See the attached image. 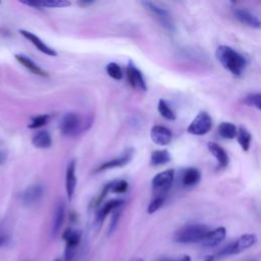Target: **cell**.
Returning a JSON list of instances; mask_svg holds the SVG:
<instances>
[{"mask_svg":"<svg viewBox=\"0 0 261 261\" xmlns=\"http://www.w3.org/2000/svg\"><path fill=\"white\" fill-rule=\"evenodd\" d=\"M215 56L219 63L236 76H240L247 66L246 58L229 46H219L216 49Z\"/></svg>","mask_w":261,"mask_h":261,"instance_id":"6da1fadb","label":"cell"},{"mask_svg":"<svg viewBox=\"0 0 261 261\" xmlns=\"http://www.w3.org/2000/svg\"><path fill=\"white\" fill-rule=\"evenodd\" d=\"M209 228L204 224H189L179 228L174 234V242L179 244H195L202 242Z\"/></svg>","mask_w":261,"mask_h":261,"instance_id":"7a4b0ae2","label":"cell"},{"mask_svg":"<svg viewBox=\"0 0 261 261\" xmlns=\"http://www.w3.org/2000/svg\"><path fill=\"white\" fill-rule=\"evenodd\" d=\"M257 242V237L254 233H246L241 236L238 240L229 243L225 247H223L219 252L218 255L221 257L230 256L234 254H239L248 248L255 245Z\"/></svg>","mask_w":261,"mask_h":261,"instance_id":"3957f363","label":"cell"},{"mask_svg":"<svg viewBox=\"0 0 261 261\" xmlns=\"http://www.w3.org/2000/svg\"><path fill=\"white\" fill-rule=\"evenodd\" d=\"M142 4L156 17L162 27H164L168 32H174V23L172 21V17L165 8L150 1H144Z\"/></svg>","mask_w":261,"mask_h":261,"instance_id":"277c9868","label":"cell"},{"mask_svg":"<svg viewBox=\"0 0 261 261\" xmlns=\"http://www.w3.org/2000/svg\"><path fill=\"white\" fill-rule=\"evenodd\" d=\"M212 124L213 122H212L211 116L207 112L201 111L190 123L187 130L192 135L203 136L209 133V130L212 127Z\"/></svg>","mask_w":261,"mask_h":261,"instance_id":"5b68a950","label":"cell"},{"mask_svg":"<svg viewBox=\"0 0 261 261\" xmlns=\"http://www.w3.org/2000/svg\"><path fill=\"white\" fill-rule=\"evenodd\" d=\"M174 177V170L167 169L156 174L152 179V188L156 196H165V193L170 188Z\"/></svg>","mask_w":261,"mask_h":261,"instance_id":"8992f818","label":"cell"},{"mask_svg":"<svg viewBox=\"0 0 261 261\" xmlns=\"http://www.w3.org/2000/svg\"><path fill=\"white\" fill-rule=\"evenodd\" d=\"M81 125V118L74 112H68L64 114L59 123V129L64 136H74Z\"/></svg>","mask_w":261,"mask_h":261,"instance_id":"52a82bcc","label":"cell"},{"mask_svg":"<svg viewBox=\"0 0 261 261\" xmlns=\"http://www.w3.org/2000/svg\"><path fill=\"white\" fill-rule=\"evenodd\" d=\"M126 74H127V81L128 84L138 91L145 92L147 90V85L145 82V79L143 76V73L141 70L134 64L133 61H128L126 66Z\"/></svg>","mask_w":261,"mask_h":261,"instance_id":"ba28073f","label":"cell"},{"mask_svg":"<svg viewBox=\"0 0 261 261\" xmlns=\"http://www.w3.org/2000/svg\"><path fill=\"white\" fill-rule=\"evenodd\" d=\"M62 239L65 241V244H66L65 254H64L65 261H70L71 257L73 256L74 249L81 242V232L72 228H67L63 232Z\"/></svg>","mask_w":261,"mask_h":261,"instance_id":"9c48e42d","label":"cell"},{"mask_svg":"<svg viewBox=\"0 0 261 261\" xmlns=\"http://www.w3.org/2000/svg\"><path fill=\"white\" fill-rule=\"evenodd\" d=\"M134 156V149L133 148H128L126 149L121 155H119L118 157L112 159V160H109L107 162H104L102 163L96 171L100 172V171H105L107 169H111V168H115V167H121V166H124L126 165L133 158Z\"/></svg>","mask_w":261,"mask_h":261,"instance_id":"30bf717a","label":"cell"},{"mask_svg":"<svg viewBox=\"0 0 261 261\" xmlns=\"http://www.w3.org/2000/svg\"><path fill=\"white\" fill-rule=\"evenodd\" d=\"M150 137L155 144L160 146H166L170 143L172 134L168 127L164 125L156 124L152 126L150 132Z\"/></svg>","mask_w":261,"mask_h":261,"instance_id":"8fae6325","label":"cell"},{"mask_svg":"<svg viewBox=\"0 0 261 261\" xmlns=\"http://www.w3.org/2000/svg\"><path fill=\"white\" fill-rule=\"evenodd\" d=\"M44 188L41 185H33L29 187L21 195V201L25 206L37 203L43 196Z\"/></svg>","mask_w":261,"mask_h":261,"instance_id":"7c38bea8","label":"cell"},{"mask_svg":"<svg viewBox=\"0 0 261 261\" xmlns=\"http://www.w3.org/2000/svg\"><path fill=\"white\" fill-rule=\"evenodd\" d=\"M19 33H20L25 39H28L33 45H35V47H36L39 51L43 52L44 54H46V55H48V56H56V55H57V52H56L54 49H52L51 47L47 46L39 37H37V36L34 35L33 33H31V32H29V31H25V30H19Z\"/></svg>","mask_w":261,"mask_h":261,"instance_id":"4fadbf2b","label":"cell"},{"mask_svg":"<svg viewBox=\"0 0 261 261\" xmlns=\"http://www.w3.org/2000/svg\"><path fill=\"white\" fill-rule=\"evenodd\" d=\"M233 15L240 22H242L245 25H248L250 28H255V29L260 28L261 23H260L259 18L246 9L236 8L233 10Z\"/></svg>","mask_w":261,"mask_h":261,"instance_id":"5bb4252c","label":"cell"},{"mask_svg":"<svg viewBox=\"0 0 261 261\" xmlns=\"http://www.w3.org/2000/svg\"><path fill=\"white\" fill-rule=\"evenodd\" d=\"M76 187V175H75V161L72 160L69 162L66 168L65 174V190L68 200H71Z\"/></svg>","mask_w":261,"mask_h":261,"instance_id":"9a60e30c","label":"cell"},{"mask_svg":"<svg viewBox=\"0 0 261 261\" xmlns=\"http://www.w3.org/2000/svg\"><path fill=\"white\" fill-rule=\"evenodd\" d=\"M225 234H226V230L222 226L217 227L213 230H209L202 241L203 246H205L207 248L215 247V246L219 245L225 239Z\"/></svg>","mask_w":261,"mask_h":261,"instance_id":"2e32d148","label":"cell"},{"mask_svg":"<svg viewBox=\"0 0 261 261\" xmlns=\"http://www.w3.org/2000/svg\"><path fill=\"white\" fill-rule=\"evenodd\" d=\"M207 148H208L209 152H210V153L215 157V159L217 160L218 166H219L220 168H224V167L227 166L228 161H229L228 155H227V153L224 151V149H223L220 145H218V144L215 143V142H209V143L207 144Z\"/></svg>","mask_w":261,"mask_h":261,"instance_id":"e0dca14e","label":"cell"},{"mask_svg":"<svg viewBox=\"0 0 261 261\" xmlns=\"http://www.w3.org/2000/svg\"><path fill=\"white\" fill-rule=\"evenodd\" d=\"M123 204V201L121 199H114V200H110L107 203H105L102 208L98 211L97 216H96V222L97 224L101 225L102 222L104 221L105 217L112 211L118 209L121 205Z\"/></svg>","mask_w":261,"mask_h":261,"instance_id":"ac0fdd59","label":"cell"},{"mask_svg":"<svg viewBox=\"0 0 261 261\" xmlns=\"http://www.w3.org/2000/svg\"><path fill=\"white\" fill-rule=\"evenodd\" d=\"M15 59L22 64L25 68H28L31 72H33L34 74L40 75V76H48V73L42 69L39 65H37L32 59H30L28 56L22 55V54H16L15 55Z\"/></svg>","mask_w":261,"mask_h":261,"instance_id":"d6986e66","label":"cell"},{"mask_svg":"<svg viewBox=\"0 0 261 261\" xmlns=\"http://www.w3.org/2000/svg\"><path fill=\"white\" fill-rule=\"evenodd\" d=\"M200 179H201V173L199 169L195 167L187 168L184 171L182 177H181V181L185 187H194L200 181Z\"/></svg>","mask_w":261,"mask_h":261,"instance_id":"ffe728a7","label":"cell"},{"mask_svg":"<svg viewBox=\"0 0 261 261\" xmlns=\"http://www.w3.org/2000/svg\"><path fill=\"white\" fill-rule=\"evenodd\" d=\"M32 143L36 148L48 149L52 145V139L47 130H40L34 136Z\"/></svg>","mask_w":261,"mask_h":261,"instance_id":"44dd1931","label":"cell"},{"mask_svg":"<svg viewBox=\"0 0 261 261\" xmlns=\"http://www.w3.org/2000/svg\"><path fill=\"white\" fill-rule=\"evenodd\" d=\"M65 217V206L63 203H59L55 209L54 217H53V224H52V232L54 236L58 233L60 230Z\"/></svg>","mask_w":261,"mask_h":261,"instance_id":"7402d4cb","label":"cell"},{"mask_svg":"<svg viewBox=\"0 0 261 261\" xmlns=\"http://www.w3.org/2000/svg\"><path fill=\"white\" fill-rule=\"evenodd\" d=\"M171 160V156L167 150H156L152 152L150 163L153 166H159L168 163Z\"/></svg>","mask_w":261,"mask_h":261,"instance_id":"603a6c76","label":"cell"},{"mask_svg":"<svg viewBox=\"0 0 261 261\" xmlns=\"http://www.w3.org/2000/svg\"><path fill=\"white\" fill-rule=\"evenodd\" d=\"M237 140L240 144V146L242 147L243 151H248L250 148V144H251V140H252V136L250 134V132L243 125H241L238 130H237Z\"/></svg>","mask_w":261,"mask_h":261,"instance_id":"cb8c5ba5","label":"cell"},{"mask_svg":"<svg viewBox=\"0 0 261 261\" xmlns=\"http://www.w3.org/2000/svg\"><path fill=\"white\" fill-rule=\"evenodd\" d=\"M237 126L231 122H221L218 125V134L223 139H233L237 136Z\"/></svg>","mask_w":261,"mask_h":261,"instance_id":"d4e9b609","label":"cell"},{"mask_svg":"<svg viewBox=\"0 0 261 261\" xmlns=\"http://www.w3.org/2000/svg\"><path fill=\"white\" fill-rule=\"evenodd\" d=\"M158 112L167 120H174L176 118L173 109L164 99H160L158 102Z\"/></svg>","mask_w":261,"mask_h":261,"instance_id":"484cf974","label":"cell"},{"mask_svg":"<svg viewBox=\"0 0 261 261\" xmlns=\"http://www.w3.org/2000/svg\"><path fill=\"white\" fill-rule=\"evenodd\" d=\"M105 69H106L107 74L110 77H112L114 80H117V81L122 79V69H121V67L117 63L110 62V63H108L106 65Z\"/></svg>","mask_w":261,"mask_h":261,"instance_id":"4316f807","label":"cell"},{"mask_svg":"<svg viewBox=\"0 0 261 261\" xmlns=\"http://www.w3.org/2000/svg\"><path fill=\"white\" fill-rule=\"evenodd\" d=\"M164 201H165V197L164 196H156L152 201L151 203L149 204L148 208H147V211L149 214H152L154 212H156L157 210H159L162 205L164 204Z\"/></svg>","mask_w":261,"mask_h":261,"instance_id":"83f0119b","label":"cell"},{"mask_svg":"<svg viewBox=\"0 0 261 261\" xmlns=\"http://www.w3.org/2000/svg\"><path fill=\"white\" fill-rule=\"evenodd\" d=\"M127 189H128V184L125 180H123V179L113 180L110 192L115 193V194H123L127 191Z\"/></svg>","mask_w":261,"mask_h":261,"instance_id":"f1b7e54d","label":"cell"},{"mask_svg":"<svg viewBox=\"0 0 261 261\" xmlns=\"http://www.w3.org/2000/svg\"><path fill=\"white\" fill-rule=\"evenodd\" d=\"M260 98H261V95L259 93H252L245 97V103L251 107H256L257 109H261Z\"/></svg>","mask_w":261,"mask_h":261,"instance_id":"f546056e","label":"cell"},{"mask_svg":"<svg viewBox=\"0 0 261 261\" xmlns=\"http://www.w3.org/2000/svg\"><path fill=\"white\" fill-rule=\"evenodd\" d=\"M49 120V115L48 114H41L38 116H35L32 119V122L29 124L30 128H38L43 125H45Z\"/></svg>","mask_w":261,"mask_h":261,"instance_id":"4dcf8cb0","label":"cell"},{"mask_svg":"<svg viewBox=\"0 0 261 261\" xmlns=\"http://www.w3.org/2000/svg\"><path fill=\"white\" fill-rule=\"evenodd\" d=\"M41 7H52V8H61V7H66L70 5L69 1H62V0H57V1H47V2H40Z\"/></svg>","mask_w":261,"mask_h":261,"instance_id":"1f68e13d","label":"cell"},{"mask_svg":"<svg viewBox=\"0 0 261 261\" xmlns=\"http://www.w3.org/2000/svg\"><path fill=\"white\" fill-rule=\"evenodd\" d=\"M119 215H120V211H119L118 209H116V210L113 211V216H112V218H111L110 225H109V230H108L109 234H111V233L115 230V228H116V226H117V223H118Z\"/></svg>","mask_w":261,"mask_h":261,"instance_id":"d6a6232c","label":"cell"},{"mask_svg":"<svg viewBox=\"0 0 261 261\" xmlns=\"http://www.w3.org/2000/svg\"><path fill=\"white\" fill-rule=\"evenodd\" d=\"M112 182H113V180L112 181H109L104 188H103V190H102V192L100 193V195L98 196V198H97V201H96V203H95V205L96 206H99L100 205V203L103 201V199L105 198V196L110 192V189H111V186H112Z\"/></svg>","mask_w":261,"mask_h":261,"instance_id":"836d02e7","label":"cell"},{"mask_svg":"<svg viewBox=\"0 0 261 261\" xmlns=\"http://www.w3.org/2000/svg\"><path fill=\"white\" fill-rule=\"evenodd\" d=\"M162 261H191V257L189 255H184V256H180V257H177V258H174L172 260H169V259H164Z\"/></svg>","mask_w":261,"mask_h":261,"instance_id":"e575fe53","label":"cell"},{"mask_svg":"<svg viewBox=\"0 0 261 261\" xmlns=\"http://www.w3.org/2000/svg\"><path fill=\"white\" fill-rule=\"evenodd\" d=\"M5 159H6V153L2 149H0V165L4 163Z\"/></svg>","mask_w":261,"mask_h":261,"instance_id":"d590c367","label":"cell"},{"mask_svg":"<svg viewBox=\"0 0 261 261\" xmlns=\"http://www.w3.org/2000/svg\"><path fill=\"white\" fill-rule=\"evenodd\" d=\"M92 3H94L93 1H82V2H80V4L82 5V6H86V5H91Z\"/></svg>","mask_w":261,"mask_h":261,"instance_id":"8d00e7d4","label":"cell"},{"mask_svg":"<svg viewBox=\"0 0 261 261\" xmlns=\"http://www.w3.org/2000/svg\"><path fill=\"white\" fill-rule=\"evenodd\" d=\"M204 261H214V257L213 256H207L205 259H204Z\"/></svg>","mask_w":261,"mask_h":261,"instance_id":"74e56055","label":"cell"},{"mask_svg":"<svg viewBox=\"0 0 261 261\" xmlns=\"http://www.w3.org/2000/svg\"><path fill=\"white\" fill-rule=\"evenodd\" d=\"M4 243H5V239L2 238V237H0V247H1Z\"/></svg>","mask_w":261,"mask_h":261,"instance_id":"f35d334b","label":"cell"},{"mask_svg":"<svg viewBox=\"0 0 261 261\" xmlns=\"http://www.w3.org/2000/svg\"><path fill=\"white\" fill-rule=\"evenodd\" d=\"M55 261H61V260H59V259H56V260H55Z\"/></svg>","mask_w":261,"mask_h":261,"instance_id":"ab89813d","label":"cell"}]
</instances>
